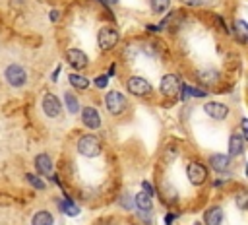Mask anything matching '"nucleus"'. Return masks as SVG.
Listing matches in <instances>:
<instances>
[{"instance_id": "nucleus-1", "label": "nucleus", "mask_w": 248, "mask_h": 225, "mask_svg": "<svg viewBox=\"0 0 248 225\" xmlns=\"http://www.w3.org/2000/svg\"><path fill=\"white\" fill-rule=\"evenodd\" d=\"M118 41H120V33L112 25H105L97 33V43H99V48L101 50H112L118 45Z\"/></svg>"}, {"instance_id": "nucleus-2", "label": "nucleus", "mask_w": 248, "mask_h": 225, "mask_svg": "<svg viewBox=\"0 0 248 225\" xmlns=\"http://www.w3.org/2000/svg\"><path fill=\"white\" fill-rule=\"evenodd\" d=\"M78 151L83 157H97L101 153V140L95 134H83L78 140Z\"/></svg>"}, {"instance_id": "nucleus-3", "label": "nucleus", "mask_w": 248, "mask_h": 225, "mask_svg": "<svg viewBox=\"0 0 248 225\" xmlns=\"http://www.w3.org/2000/svg\"><path fill=\"white\" fill-rule=\"evenodd\" d=\"M186 177L194 186H202L209 177V169L202 161H190L186 167Z\"/></svg>"}, {"instance_id": "nucleus-4", "label": "nucleus", "mask_w": 248, "mask_h": 225, "mask_svg": "<svg viewBox=\"0 0 248 225\" xmlns=\"http://www.w3.org/2000/svg\"><path fill=\"white\" fill-rule=\"evenodd\" d=\"M105 109L112 114V116H120L122 112H124V109H126V99H124V95L120 93V91H116V89H110L107 95H105Z\"/></svg>"}, {"instance_id": "nucleus-5", "label": "nucleus", "mask_w": 248, "mask_h": 225, "mask_svg": "<svg viewBox=\"0 0 248 225\" xmlns=\"http://www.w3.org/2000/svg\"><path fill=\"white\" fill-rule=\"evenodd\" d=\"M159 89L165 97H178L180 95V89H182V81L176 74H165L161 78V83H159Z\"/></svg>"}, {"instance_id": "nucleus-6", "label": "nucleus", "mask_w": 248, "mask_h": 225, "mask_svg": "<svg viewBox=\"0 0 248 225\" xmlns=\"http://www.w3.org/2000/svg\"><path fill=\"white\" fill-rule=\"evenodd\" d=\"M126 89L136 97H145L151 93V83L141 76H130L126 80Z\"/></svg>"}, {"instance_id": "nucleus-7", "label": "nucleus", "mask_w": 248, "mask_h": 225, "mask_svg": "<svg viewBox=\"0 0 248 225\" xmlns=\"http://www.w3.org/2000/svg\"><path fill=\"white\" fill-rule=\"evenodd\" d=\"M196 80H198V83H200L203 89H209V87H215V85L219 83L221 74H219L215 68L205 66V68H202V70L196 72Z\"/></svg>"}, {"instance_id": "nucleus-8", "label": "nucleus", "mask_w": 248, "mask_h": 225, "mask_svg": "<svg viewBox=\"0 0 248 225\" xmlns=\"http://www.w3.org/2000/svg\"><path fill=\"white\" fill-rule=\"evenodd\" d=\"M4 76H6V81H8L12 87H21V85H25V81H27V72H25L19 64H10V66L6 68V72H4Z\"/></svg>"}, {"instance_id": "nucleus-9", "label": "nucleus", "mask_w": 248, "mask_h": 225, "mask_svg": "<svg viewBox=\"0 0 248 225\" xmlns=\"http://www.w3.org/2000/svg\"><path fill=\"white\" fill-rule=\"evenodd\" d=\"M203 112L213 120H225L229 116V107L219 101H207L203 105Z\"/></svg>"}, {"instance_id": "nucleus-10", "label": "nucleus", "mask_w": 248, "mask_h": 225, "mask_svg": "<svg viewBox=\"0 0 248 225\" xmlns=\"http://www.w3.org/2000/svg\"><path fill=\"white\" fill-rule=\"evenodd\" d=\"M66 60H68V64H70L74 70H83V68H87V64H89L87 54H85L83 50H79V48H70V50L66 52Z\"/></svg>"}, {"instance_id": "nucleus-11", "label": "nucleus", "mask_w": 248, "mask_h": 225, "mask_svg": "<svg viewBox=\"0 0 248 225\" xmlns=\"http://www.w3.org/2000/svg\"><path fill=\"white\" fill-rule=\"evenodd\" d=\"M60 111H62V105H60L58 97L52 95V93H46L43 97V112L46 116H50V118H56L60 114Z\"/></svg>"}, {"instance_id": "nucleus-12", "label": "nucleus", "mask_w": 248, "mask_h": 225, "mask_svg": "<svg viewBox=\"0 0 248 225\" xmlns=\"http://www.w3.org/2000/svg\"><path fill=\"white\" fill-rule=\"evenodd\" d=\"M81 122L85 124V128L89 130H97L101 126V114L95 107H85L81 111Z\"/></svg>"}, {"instance_id": "nucleus-13", "label": "nucleus", "mask_w": 248, "mask_h": 225, "mask_svg": "<svg viewBox=\"0 0 248 225\" xmlns=\"http://www.w3.org/2000/svg\"><path fill=\"white\" fill-rule=\"evenodd\" d=\"M231 33L232 37L240 43V45H246L248 43V23L244 19H232V25H231Z\"/></svg>"}, {"instance_id": "nucleus-14", "label": "nucleus", "mask_w": 248, "mask_h": 225, "mask_svg": "<svg viewBox=\"0 0 248 225\" xmlns=\"http://www.w3.org/2000/svg\"><path fill=\"white\" fill-rule=\"evenodd\" d=\"M223 219H225V211H223L221 206H211L203 213V223L205 225H223Z\"/></svg>"}, {"instance_id": "nucleus-15", "label": "nucleus", "mask_w": 248, "mask_h": 225, "mask_svg": "<svg viewBox=\"0 0 248 225\" xmlns=\"http://www.w3.org/2000/svg\"><path fill=\"white\" fill-rule=\"evenodd\" d=\"M209 165L215 173H225L231 165V157H229V153H213V155H209Z\"/></svg>"}, {"instance_id": "nucleus-16", "label": "nucleus", "mask_w": 248, "mask_h": 225, "mask_svg": "<svg viewBox=\"0 0 248 225\" xmlns=\"http://www.w3.org/2000/svg\"><path fill=\"white\" fill-rule=\"evenodd\" d=\"M244 142H246V140H244L240 134H236V132H232V134L229 136V157H231V159L242 155V151H244Z\"/></svg>"}, {"instance_id": "nucleus-17", "label": "nucleus", "mask_w": 248, "mask_h": 225, "mask_svg": "<svg viewBox=\"0 0 248 225\" xmlns=\"http://www.w3.org/2000/svg\"><path fill=\"white\" fill-rule=\"evenodd\" d=\"M153 196H149V194H145L143 190H140L136 196H134V208L138 209V211H151L153 209V200H151Z\"/></svg>"}, {"instance_id": "nucleus-18", "label": "nucleus", "mask_w": 248, "mask_h": 225, "mask_svg": "<svg viewBox=\"0 0 248 225\" xmlns=\"http://www.w3.org/2000/svg\"><path fill=\"white\" fill-rule=\"evenodd\" d=\"M35 169L39 175H52V159L46 153H39L35 157Z\"/></svg>"}, {"instance_id": "nucleus-19", "label": "nucleus", "mask_w": 248, "mask_h": 225, "mask_svg": "<svg viewBox=\"0 0 248 225\" xmlns=\"http://www.w3.org/2000/svg\"><path fill=\"white\" fill-rule=\"evenodd\" d=\"M207 95V89H200V87H192L188 83H182V89H180V99L186 101V99H198V97H205Z\"/></svg>"}, {"instance_id": "nucleus-20", "label": "nucleus", "mask_w": 248, "mask_h": 225, "mask_svg": "<svg viewBox=\"0 0 248 225\" xmlns=\"http://www.w3.org/2000/svg\"><path fill=\"white\" fill-rule=\"evenodd\" d=\"M58 204H60L58 208H60V211H62V213H66V215H70V217L79 215V206H76L70 198H64V200H60Z\"/></svg>"}, {"instance_id": "nucleus-21", "label": "nucleus", "mask_w": 248, "mask_h": 225, "mask_svg": "<svg viewBox=\"0 0 248 225\" xmlns=\"http://www.w3.org/2000/svg\"><path fill=\"white\" fill-rule=\"evenodd\" d=\"M64 103H66V109H68V112L70 114H78L79 112V101H78V97L74 95V93H64Z\"/></svg>"}, {"instance_id": "nucleus-22", "label": "nucleus", "mask_w": 248, "mask_h": 225, "mask_svg": "<svg viewBox=\"0 0 248 225\" xmlns=\"http://www.w3.org/2000/svg\"><path fill=\"white\" fill-rule=\"evenodd\" d=\"M68 80H70V83H72V87H76V89H87L89 87V80L85 78V76H81V74H70L68 76Z\"/></svg>"}, {"instance_id": "nucleus-23", "label": "nucleus", "mask_w": 248, "mask_h": 225, "mask_svg": "<svg viewBox=\"0 0 248 225\" xmlns=\"http://www.w3.org/2000/svg\"><path fill=\"white\" fill-rule=\"evenodd\" d=\"M52 223H54L52 215L48 211H45V209H41V211H37L33 215V225H52Z\"/></svg>"}, {"instance_id": "nucleus-24", "label": "nucleus", "mask_w": 248, "mask_h": 225, "mask_svg": "<svg viewBox=\"0 0 248 225\" xmlns=\"http://www.w3.org/2000/svg\"><path fill=\"white\" fill-rule=\"evenodd\" d=\"M149 4H151V12L155 14H163L170 8V0H149Z\"/></svg>"}, {"instance_id": "nucleus-25", "label": "nucleus", "mask_w": 248, "mask_h": 225, "mask_svg": "<svg viewBox=\"0 0 248 225\" xmlns=\"http://www.w3.org/2000/svg\"><path fill=\"white\" fill-rule=\"evenodd\" d=\"M25 178H27V182H29L33 188H37V190H45V188H46L45 180H41V178H39L37 175H33V173H27Z\"/></svg>"}, {"instance_id": "nucleus-26", "label": "nucleus", "mask_w": 248, "mask_h": 225, "mask_svg": "<svg viewBox=\"0 0 248 225\" xmlns=\"http://www.w3.org/2000/svg\"><path fill=\"white\" fill-rule=\"evenodd\" d=\"M234 202L240 209H248V190H238L234 196Z\"/></svg>"}, {"instance_id": "nucleus-27", "label": "nucleus", "mask_w": 248, "mask_h": 225, "mask_svg": "<svg viewBox=\"0 0 248 225\" xmlns=\"http://www.w3.org/2000/svg\"><path fill=\"white\" fill-rule=\"evenodd\" d=\"M161 198L167 202V204H174L176 202V190L172 186H165V190L161 192Z\"/></svg>"}, {"instance_id": "nucleus-28", "label": "nucleus", "mask_w": 248, "mask_h": 225, "mask_svg": "<svg viewBox=\"0 0 248 225\" xmlns=\"http://www.w3.org/2000/svg\"><path fill=\"white\" fill-rule=\"evenodd\" d=\"M118 204H120V208H124V209H132V208H134V198H132L128 192H124V194L120 196Z\"/></svg>"}, {"instance_id": "nucleus-29", "label": "nucleus", "mask_w": 248, "mask_h": 225, "mask_svg": "<svg viewBox=\"0 0 248 225\" xmlns=\"http://www.w3.org/2000/svg\"><path fill=\"white\" fill-rule=\"evenodd\" d=\"M93 83H95V87H99V89H105V87L108 85V76H107V74H103V76H97V78L93 80Z\"/></svg>"}, {"instance_id": "nucleus-30", "label": "nucleus", "mask_w": 248, "mask_h": 225, "mask_svg": "<svg viewBox=\"0 0 248 225\" xmlns=\"http://www.w3.org/2000/svg\"><path fill=\"white\" fill-rule=\"evenodd\" d=\"M141 188H143V192H145V194H149V196H153V194H155V190H153V186H151V182H149V180H141Z\"/></svg>"}, {"instance_id": "nucleus-31", "label": "nucleus", "mask_w": 248, "mask_h": 225, "mask_svg": "<svg viewBox=\"0 0 248 225\" xmlns=\"http://www.w3.org/2000/svg\"><path fill=\"white\" fill-rule=\"evenodd\" d=\"M240 128H242V138L248 142V118L246 116L240 120Z\"/></svg>"}, {"instance_id": "nucleus-32", "label": "nucleus", "mask_w": 248, "mask_h": 225, "mask_svg": "<svg viewBox=\"0 0 248 225\" xmlns=\"http://www.w3.org/2000/svg\"><path fill=\"white\" fill-rule=\"evenodd\" d=\"M180 4L186 8H198V6H202V0H180Z\"/></svg>"}, {"instance_id": "nucleus-33", "label": "nucleus", "mask_w": 248, "mask_h": 225, "mask_svg": "<svg viewBox=\"0 0 248 225\" xmlns=\"http://www.w3.org/2000/svg\"><path fill=\"white\" fill-rule=\"evenodd\" d=\"M174 219H176V213H167L165 215V225H172Z\"/></svg>"}, {"instance_id": "nucleus-34", "label": "nucleus", "mask_w": 248, "mask_h": 225, "mask_svg": "<svg viewBox=\"0 0 248 225\" xmlns=\"http://www.w3.org/2000/svg\"><path fill=\"white\" fill-rule=\"evenodd\" d=\"M215 25H219V27H221V31H223V33H227V27H225V23H223V17H221V16H217V17H215Z\"/></svg>"}, {"instance_id": "nucleus-35", "label": "nucleus", "mask_w": 248, "mask_h": 225, "mask_svg": "<svg viewBox=\"0 0 248 225\" xmlns=\"http://www.w3.org/2000/svg\"><path fill=\"white\" fill-rule=\"evenodd\" d=\"M58 16H60V14H58L56 10H52V12H50V21H58Z\"/></svg>"}, {"instance_id": "nucleus-36", "label": "nucleus", "mask_w": 248, "mask_h": 225, "mask_svg": "<svg viewBox=\"0 0 248 225\" xmlns=\"http://www.w3.org/2000/svg\"><path fill=\"white\" fill-rule=\"evenodd\" d=\"M103 4L105 6H114V4H118V0H103Z\"/></svg>"}, {"instance_id": "nucleus-37", "label": "nucleus", "mask_w": 248, "mask_h": 225, "mask_svg": "<svg viewBox=\"0 0 248 225\" xmlns=\"http://www.w3.org/2000/svg\"><path fill=\"white\" fill-rule=\"evenodd\" d=\"M159 29H161L159 25H147V31H155V33H157Z\"/></svg>"}, {"instance_id": "nucleus-38", "label": "nucleus", "mask_w": 248, "mask_h": 225, "mask_svg": "<svg viewBox=\"0 0 248 225\" xmlns=\"http://www.w3.org/2000/svg\"><path fill=\"white\" fill-rule=\"evenodd\" d=\"M58 74H60V66L54 70V74H52V81H56V78H58Z\"/></svg>"}, {"instance_id": "nucleus-39", "label": "nucleus", "mask_w": 248, "mask_h": 225, "mask_svg": "<svg viewBox=\"0 0 248 225\" xmlns=\"http://www.w3.org/2000/svg\"><path fill=\"white\" fill-rule=\"evenodd\" d=\"M246 177H248V163H246Z\"/></svg>"}, {"instance_id": "nucleus-40", "label": "nucleus", "mask_w": 248, "mask_h": 225, "mask_svg": "<svg viewBox=\"0 0 248 225\" xmlns=\"http://www.w3.org/2000/svg\"><path fill=\"white\" fill-rule=\"evenodd\" d=\"M134 225H136V223H134Z\"/></svg>"}]
</instances>
